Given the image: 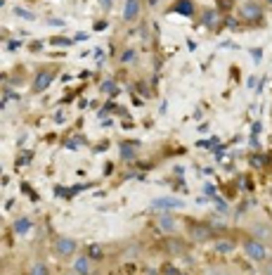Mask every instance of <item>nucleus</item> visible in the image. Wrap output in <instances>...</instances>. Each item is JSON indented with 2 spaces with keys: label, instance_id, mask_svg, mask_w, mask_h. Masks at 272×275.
Wrapping results in <instances>:
<instances>
[{
  "label": "nucleus",
  "instance_id": "nucleus-1",
  "mask_svg": "<svg viewBox=\"0 0 272 275\" xmlns=\"http://www.w3.org/2000/svg\"><path fill=\"white\" fill-rule=\"evenodd\" d=\"M242 247H244V254L249 256L251 261H258V264L268 261V247H265V242L256 240V237H246Z\"/></svg>",
  "mask_w": 272,
  "mask_h": 275
},
{
  "label": "nucleus",
  "instance_id": "nucleus-2",
  "mask_svg": "<svg viewBox=\"0 0 272 275\" xmlns=\"http://www.w3.org/2000/svg\"><path fill=\"white\" fill-rule=\"evenodd\" d=\"M263 14H265V10L256 0H246V2L239 5V19L246 21V24H258L263 19Z\"/></svg>",
  "mask_w": 272,
  "mask_h": 275
},
{
  "label": "nucleus",
  "instance_id": "nucleus-3",
  "mask_svg": "<svg viewBox=\"0 0 272 275\" xmlns=\"http://www.w3.org/2000/svg\"><path fill=\"white\" fill-rule=\"evenodd\" d=\"M55 81V71H50V69H40L38 74L33 76V81H31V93H45V90L50 88V83Z\"/></svg>",
  "mask_w": 272,
  "mask_h": 275
},
{
  "label": "nucleus",
  "instance_id": "nucleus-4",
  "mask_svg": "<svg viewBox=\"0 0 272 275\" xmlns=\"http://www.w3.org/2000/svg\"><path fill=\"white\" fill-rule=\"evenodd\" d=\"M76 252V240L71 237H57L55 240V254L57 256H71Z\"/></svg>",
  "mask_w": 272,
  "mask_h": 275
},
{
  "label": "nucleus",
  "instance_id": "nucleus-5",
  "mask_svg": "<svg viewBox=\"0 0 272 275\" xmlns=\"http://www.w3.org/2000/svg\"><path fill=\"white\" fill-rule=\"evenodd\" d=\"M140 12H142V0H126V7H123V21H128V24L137 21Z\"/></svg>",
  "mask_w": 272,
  "mask_h": 275
},
{
  "label": "nucleus",
  "instance_id": "nucleus-6",
  "mask_svg": "<svg viewBox=\"0 0 272 275\" xmlns=\"http://www.w3.org/2000/svg\"><path fill=\"white\" fill-rule=\"evenodd\" d=\"M201 24H204L206 29H215V26L220 24V14H218V10H213V7L201 10Z\"/></svg>",
  "mask_w": 272,
  "mask_h": 275
},
{
  "label": "nucleus",
  "instance_id": "nucleus-7",
  "mask_svg": "<svg viewBox=\"0 0 272 275\" xmlns=\"http://www.w3.org/2000/svg\"><path fill=\"white\" fill-rule=\"evenodd\" d=\"M251 233H253L251 237L261 240V242H268V240H272V228L268 226V223H253Z\"/></svg>",
  "mask_w": 272,
  "mask_h": 275
},
{
  "label": "nucleus",
  "instance_id": "nucleus-8",
  "mask_svg": "<svg viewBox=\"0 0 272 275\" xmlns=\"http://www.w3.org/2000/svg\"><path fill=\"white\" fill-rule=\"evenodd\" d=\"M154 209H182V199H175V197H159L152 202Z\"/></svg>",
  "mask_w": 272,
  "mask_h": 275
},
{
  "label": "nucleus",
  "instance_id": "nucleus-9",
  "mask_svg": "<svg viewBox=\"0 0 272 275\" xmlns=\"http://www.w3.org/2000/svg\"><path fill=\"white\" fill-rule=\"evenodd\" d=\"M173 12H180V14H185V17H192V14H194V2H192V0H178L173 5Z\"/></svg>",
  "mask_w": 272,
  "mask_h": 275
},
{
  "label": "nucleus",
  "instance_id": "nucleus-10",
  "mask_svg": "<svg viewBox=\"0 0 272 275\" xmlns=\"http://www.w3.org/2000/svg\"><path fill=\"white\" fill-rule=\"evenodd\" d=\"M12 230H14L17 235H26V233H31V218H26V216L17 218V221L12 223Z\"/></svg>",
  "mask_w": 272,
  "mask_h": 275
},
{
  "label": "nucleus",
  "instance_id": "nucleus-11",
  "mask_svg": "<svg viewBox=\"0 0 272 275\" xmlns=\"http://www.w3.org/2000/svg\"><path fill=\"white\" fill-rule=\"evenodd\" d=\"M211 237V228L208 226H192V240L196 242H206Z\"/></svg>",
  "mask_w": 272,
  "mask_h": 275
},
{
  "label": "nucleus",
  "instance_id": "nucleus-12",
  "mask_svg": "<svg viewBox=\"0 0 272 275\" xmlns=\"http://www.w3.org/2000/svg\"><path fill=\"white\" fill-rule=\"evenodd\" d=\"M175 226H178V223H175V218L171 216V214H159V228H161V230H166V233H173Z\"/></svg>",
  "mask_w": 272,
  "mask_h": 275
},
{
  "label": "nucleus",
  "instance_id": "nucleus-13",
  "mask_svg": "<svg viewBox=\"0 0 272 275\" xmlns=\"http://www.w3.org/2000/svg\"><path fill=\"white\" fill-rule=\"evenodd\" d=\"M88 271H90V261H88V256H78L76 261H74V273L88 275Z\"/></svg>",
  "mask_w": 272,
  "mask_h": 275
},
{
  "label": "nucleus",
  "instance_id": "nucleus-14",
  "mask_svg": "<svg viewBox=\"0 0 272 275\" xmlns=\"http://www.w3.org/2000/svg\"><path fill=\"white\" fill-rule=\"evenodd\" d=\"M215 249H218L220 254H232V252H234V242H232V240H218V242H215Z\"/></svg>",
  "mask_w": 272,
  "mask_h": 275
},
{
  "label": "nucleus",
  "instance_id": "nucleus-15",
  "mask_svg": "<svg viewBox=\"0 0 272 275\" xmlns=\"http://www.w3.org/2000/svg\"><path fill=\"white\" fill-rule=\"evenodd\" d=\"M14 14H17V17H21V19H26V21H33L36 19V14H33V12H26V10H21V7H14Z\"/></svg>",
  "mask_w": 272,
  "mask_h": 275
},
{
  "label": "nucleus",
  "instance_id": "nucleus-16",
  "mask_svg": "<svg viewBox=\"0 0 272 275\" xmlns=\"http://www.w3.org/2000/svg\"><path fill=\"white\" fill-rule=\"evenodd\" d=\"M50 45H57V48H69L71 38H50Z\"/></svg>",
  "mask_w": 272,
  "mask_h": 275
},
{
  "label": "nucleus",
  "instance_id": "nucleus-17",
  "mask_svg": "<svg viewBox=\"0 0 272 275\" xmlns=\"http://www.w3.org/2000/svg\"><path fill=\"white\" fill-rule=\"evenodd\" d=\"M31 275H48V266H45V264H33Z\"/></svg>",
  "mask_w": 272,
  "mask_h": 275
},
{
  "label": "nucleus",
  "instance_id": "nucleus-18",
  "mask_svg": "<svg viewBox=\"0 0 272 275\" xmlns=\"http://www.w3.org/2000/svg\"><path fill=\"white\" fill-rule=\"evenodd\" d=\"M133 59H135V52H133V50H123V55H121V62H123V64H130Z\"/></svg>",
  "mask_w": 272,
  "mask_h": 275
},
{
  "label": "nucleus",
  "instance_id": "nucleus-19",
  "mask_svg": "<svg viewBox=\"0 0 272 275\" xmlns=\"http://www.w3.org/2000/svg\"><path fill=\"white\" fill-rule=\"evenodd\" d=\"M97 5L102 7V10H111V5H114V0H97Z\"/></svg>",
  "mask_w": 272,
  "mask_h": 275
},
{
  "label": "nucleus",
  "instance_id": "nucleus-20",
  "mask_svg": "<svg viewBox=\"0 0 272 275\" xmlns=\"http://www.w3.org/2000/svg\"><path fill=\"white\" fill-rule=\"evenodd\" d=\"M90 256H95V259H102V249H99V247H90Z\"/></svg>",
  "mask_w": 272,
  "mask_h": 275
},
{
  "label": "nucleus",
  "instance_id": "nucleus-21",
  "mask_svg": "<svg viewBox=\"0 0 272 275\" xmlns=\"http://www.w3.org/2000/svg\"><path fill=\"white\" fill-rule=\"evenodd\" d=\"M251 55H253V59H256V62H261V57H263V50H261V48H258V50L253 48V50H251Z\"/></svg>",
  "mask_w": 272,
  "mask_h": 275
},
{
  "label": "nucleus",
  "instance_id": "nucleus-22",
  "mask_svg": "<svg viewBox=\"0 0 272 275\" xmlns=\"http://www.w3.org/2000/svg\"><path fill=\"white\" fill-rule=\"evenodd\" d=\"M102 90H104V93H114V83H111V81H107V83H104V86H102Z\"/></svg>",
  "mask_w": 272,
  "mask_h": 275
},
{
  "label": "nucleus",
  "instance_id": "nucleus-23",
  "mask_svg": "<svg viewBox=\"0 0 272 275\" xmlns=\"http://www.w3.org/2000/svg\"><path fill=\"white\" fill-rule=\"evenodd\" d=\"M263 275H272V264H265V266H263Z\"/></svg>",
  "mask_w": 272,
  "mask_h": 275
},
{
  "label": "nucleus",
  "instance_id": "nucleus-24",
  "mask_svg": "<svg viewBox=\"0 0 272 275\" xmlns=\"http://www.w3.org/2000/svg\"><path fill=\"white\" fill-rule=\"evenodd\" d=\"M50 24H52V26H64V21L62 19H50Z\"/></svg>",
  "mask_w": 272,
  "mask_h": 275
},
{
  "label": "nucleus",
  "instance_id": "nucleus-25",
  "mask_svg": "<svg viewBox=\"0 0 272 275\" xmlns=\"http://www.w3.org/2000/svg\"><path fill=\"white\" fill-rule=\"evenodd\" d=\"M7 48H10V50H17V48H19V43H17V40H10V45H7Z\"/></svg>",
  "mask_w": 272,
  "mask_h": 275
},
{
  "label": "nucleus",
  "instance_id": "nucleus-26",
  "mask_svg": "<svg viewBox=\"0 0 272 275\" xmlns=\"http://www.w3.org/2000/svg\"><path fill=\"white\" fill-rule=\"evenodd\" d=\"M67 275H78V273H67Z\"/></svg>",
  "mask_w": 272,
  "mask_h": 275
},
{
  "label": "nucleus",
  "instance_id": "nucleus-27",
  "mask_svg": "<svg viewBox=\"0 0 272 275\" xmlns=\"http://www.w3.org/2000/svg\"><path fill=\"white\" fill-rule=\"evenodd\" d=\"M270 2H272V0H270Z\"/></svg>",
  "mask_w": 272,
  "mask_h": 275
}]
</instances>
